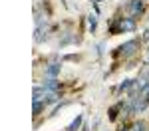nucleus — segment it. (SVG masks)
<instances>
[{
  "mask_svg": "<svg viewBox=\"0 0 149 131\" xmlns=\"http://www.w3.org/2000/svg\"><path fill=\"white\" fill-rule=\"evenodd\" d=\"M147 60H149V52H147Z\"/></svg>",
  "mask_w": 149,
  "mask_h": 131,
  "instance_id": "nucleus-15",
  "label": "nucleus"
},
{
  "mask_svg": "<svg viewBox=\"0 0 149 131\" xmlns=\"http://www.w3.org/2000/svg\"><path fill=\"white\" fill-rule=\"evenodd\" d=\"M133 83H135V80H125V82L119 85V91H125V89H129V87H133Z\"/></svg>",
  "mask_w": 149,
  "mask_h": 131,
  "instance_id": "nucleus-12",
  "label": "nucleus"
},
{
  "mask_svg": "<svg viewBox=\"0 0 149 131\" xmlns=\"http://www.w3.org/2000/svg\"><path fill=\"white\" fill-rule=\"evenodd\" d=\"M46 97V87L44 85H34V91H32V99L34 101H40Z\"/></svg>",
  "mask_w": 149,
  "mask_h": 131,
  "instance_id": "nucleus-5",
  "label": "nucleus"
},
{
  "mask_svg": "<svg viewBox=\"0 0 149 131\" xmlns=\"http://www.w3.org/2000/svg\"><path fill=\"white\" fill-rule=\"evenodd\" d=\"M117 30H121V32H133L135 30V18H123V20H119Z\"/></svg>",
  "mask_w": 149,
  "mask_h": 131,
  "instance_id": "nucleus-2",
  "label": "nucleus"
},
{
  "mask_svg": "<svg viewBox=\"0 0 149 131\" xmlns=\"http://www.w3.org/2000/svg\"><path fill=\"white\" fill-rule=\"evenodd\" d=\"M117 50H119L123 56H133V54L139 50V42L137 40H129V42H125L123 46H119Z\"/></svg>",
  "mask_w": 149,
  "mask_h": 131,
  "instance_id": "nucleus-1",
  "label": "nucleus"
},
{
  "mask_svg": "<svg viewBox=\"0 0 149 131\" xmlns=\"http://www.w3.org/2000/svg\"><path fill=\"white\" fill-rule=\"evenodd\" d=\"M44 107H46V101H44V99H40V101H34V115H40Z\"/></svg>",
  "mask_w": 149,
  "mask_h": 131,
  "instance_id": "nucleus-10",
  "label": "nucleus"
},
{
  "mask_svg": "<svg viewBox=\"0 0 149 131\" xmlns=\"http://www.w3.org/2000/svg\"><path fill=\"white\" fill-rule=\"evenodd\" d=\"M42 85L46 87V91H58L60 89V82H58L56 78H46Z\"/></svg>",
  "mask_w": 149,
  "mask_h": 131,
  "instance_id": "nucleus-4",
  "label": "nucleus"
},
{
  "mask_svg": "<svg viewBox=\"0 0 149 131\" xmlns=\"http://www.w3.org/2000/svg\"><path fill=\"white\" fill-rule=\"evenodd\" d=\"M139 80H143V82H147L149 83V62L139 70Z\"/></svg>",
  "mask_w": 149,
  "mask_h": 131,
  "instance_id": "nucleus-8",
  "label": "nucleus"
},
{
  "mask_svg": "<svg viewBox=\"0 0 149 131\" xmlns=\"http://www.w3.org/2000/svg\"><path fill=\"white\" fill-rule=\"evenodd\" d=\"M127 8L131 12V18H135V16L141 14V10H143V0H131V2L127 4Z\"/></svg>",
  "mask_w": 149,
  "mask_h": 131,
  "instance_id": "nucleus-3",
  "label": "nucleus"
},
{
  "mask_svg": "<svg viewBox=\"0 0 149 131\" xmlns=\"http://www.w3.org/2000/svg\"><path fill=\"white\" fill-rule=\"evenodd\" d=\"M60 68H62V66L56 64V62L50 64V66L46 68V78H58V76H60Z\"/></svg>",
  "mask_w": 149,
  "mask_h": 131,
  "instance_id": "nucleus-6",
  "label": "nucleus"
},
{
  "mask_svg": "<svg viewBox=\"0 0 149 131\" xmlns=\"http://www.w3.org/2000/svg\"><path fill=\"white\" fill-rule=\"evenodd\" d=\"M58 99H60L58 91H46V99H44V101H46V105H48V103H56Z\"/></svg>",
  "mask_w": 149,
  "mask_h": 131,
  "instance_id": "nucleus-9",
  "label": "nucleus"
},
{
  "mask_svg": "<svg viewBox=\"0 0 149 131\" xmlns=\"http://www.w3.org/2000/svg\"><path fill=\"white\" fill-rule=\"evenodd\" d=\"M81 121H84V115L80 113V115H78V117H76V119H74V121L68 125V131H78V129H80V125H81Z\"/></svg>",
  "mask_w": 149,
  "mask_h": 131,
  "instance_id": "nucleus-7",
  "label": "nucleus"
},
{
  "mask_svg": "<svg viewBox=\"0 0 149 131\" xmlns=\"http://www.w3.org/2000/svg\"><path fill=\"white\" fill-rule=\"evenodd\" d=\"M88 24H90V30L95 32V28H97V16H95V14H90V16H88Z\"/></svg>",
  "mask_w": 149,
  "mask_h": 131,
  "instance_id": "nucleus-11",
  "label": "nucleus"
},
{
  "mask_svg": "<svg viewBox=\"0 0 149 131\" xmlns=\"http://www.w3.org/2000/svg\"><path fill=\"white\" fill-rule=\"evenodd\" d=\"M133 131H145V123H143V121L135 123V125H133Z\"/></svg>",
  "mask_w": 149,
  "mask_h": 131,
  "instance_id": "nucleus-13",
  "label": "nucleus"
},
{
  "mask_svg": "<svg viewBox=\"0 0 149 131\" xmlns=\"http://www.w3.org/2000/svg\"><path fill=\"white\" fill-rule=\"evenodd\" d=\"M143 40H149V30L145 32V36H143Z\"/></svg>",
  "mask_w": 149,
  "mask_h": 131,
  "instance_id": "nucleus-14",
  "label": "nucleus"
}]
</instances>
